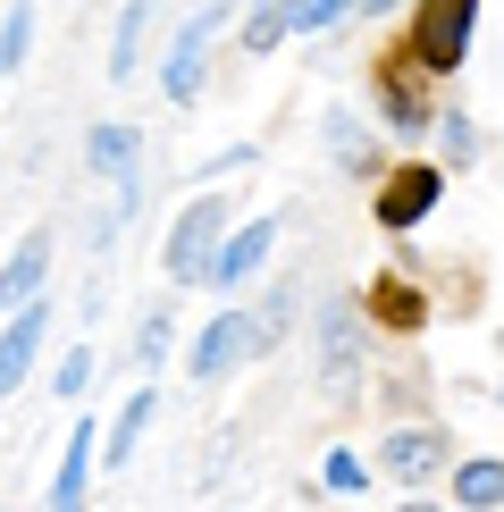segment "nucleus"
<instances>
[{
	"label": "nucleus",
	"mask_w": 504,
	"mask_h": 512,
	"mask_svg": "<svg viewBox=\"0 0 504 512\" xmlns=\"http://www.w3.org/2000/svg\"><path fill=\"white\" fill-rule=\"evenodd\" d=\"M362 361H370V311H362V294H328L320 319H311V370H320L328 395H345L353 378H362Z\"/></svg>",
	"instance_id": "f257e3e1"
},
{
	"label": "nucleus",
	"mask_w": 504,
	"mask_h": 512,
	"mask_svg": "<svg viewBox=\"0 0 504 512\" xmlns=\"http://www.w3.org/2000/svg\"><path fill=\"white\" fill-rule=\"evenodd\" d=\"M219 236H227V202L219 194H194L177 219H168V244H160L168 286H202L210 261H219Z\"/></svg>",
	"instance_id": "f03ea898"
},
{
	"label": "nucleus",
	"mask_w": 504,
	"mask_h": 512,
	"mask_svg": "<svg viewBox=\"0 0 504 512\" xmlns=\"http://www.w3.org/2000/svg\"><path fill=\"white\" fill-rule=\"evenodd\" d=\"M471 26H479V0H420L404 51H412L429 76H454V68H462V51H471Z\"/></svg>",
	"instance_id": "7ed1b4c3"
},
{
	"label": "nucleus",
	"mask_w": 504,
	"mask_h": 512,
	"mask_svg": "<svg viewBox=\"0 0 504 512\" xmlns=\"http://www.w3.org/2000/svg\"><path fill=\"white\" fill-rule=\"evenodd\" d=\"M437 194H446V168H429V160L387 168V177H378V227H387V236H412L437 210Z\"/></svg>",
	"instance_id": "20e7f679"
},
{
	"label": "nucleus",
	"mask_w": 504,
	"mask_h": 512,
	"mask_svg": "<svg viewBox=\"0 0 504 512\" xmlns=\"http://www.w3.org/2000/svg\"><path fill=\"white\" fill-rule=\"evenodd\" d=\"M446 462H454V437L437 420H404V429H387V445H378V471L404 479V487H429Z\"/></svg>",
	"instance_id": "39448f33"
},
{
	"label": "nucleus",
	"mask_w": 504,
	"mask_h": 512,
	"mask_svg": "<svg viewBox=\"0 0 504 512\" xmlns=\"http://www.w3.org/2000/svg\"><path fill=\"white\" fill-rule=\"evenodd\" d=\"M219 0H210V9L202 17H185V26H177V42H168V68H160V93L168 101H194L202 93V68H210V34H219Z\"/></svg>",
	"instance_id": "423d86ee"
},
{
	"label": "nucleus",
	"mask_w": 504,
	"mask_h": 512,
	"mask_svg": "<svg viewBox=\"0 0 504 512\" xmlns=\"http://www.w3.org/2000/svg\"><path fill=\"white\" fill-rule=\"evenodd\" d=\"M378 118L395 126V135H420V126H429L437 110H429V68H420V59L404 51L395 59L387 76H378Z\"/></svg>",
	"instance_id": "0eeeda50"
},
{
	"label": "nucleus",
	"mask_w": 504,
	"mask_h": 512,
	"mask_svg": "<svg viewBox=\"0 0 504 512\" xmlns=\"http://www.w3.org/2000/svg\"><path fill=\"white\" fill-rule=\"evenodd\" d=\"M236 361H252V311H244V303H236V311H219V319L202 328V345H194V378H202V387H219Z\"/></svg>",
	"instance_id": "6e6552de"
},
{
	"label": "nucleus",
	"mask_w": 504,
	"mask_h": 512,
	"mask_svg": "<svg viewBox=\"0 0 504 512\" xmlns=\"http://www.w3.org/2000/svg\"><path fill=\"white\" fill-rule=\"evenodd\" d=\"M278 227H286V219H252V227H236V236H219V261H210V277H202V286H244V277L269 261Z\"/></svg>",
	"instance_id": "1a4fd4ad"
},
{
	"label": "nucleus",
	"mask_w": 504,
	"mask_h": 512,
	"mask_svg": "<svg viewBox=\"0 0 504 512\" xmlns=\"http://www.w3.org/2000/svg\"><path fill=\"white\" fill-rule=\"evenodd\" d=\"M42 277H51V236L34 227V236L9 252V269H0V311H9V319L34 311V303H42Z\"/></svg>",
	"instance_id": "9d476101"
},
{
	"label": "nucleus",
	"mask_w": 504,
	"mask_h": 512,
	"mask_svg": "<svg viewBox=\"0 0 504 512\" xmlns=\"http://www.w3.org/2000/svg\"><path fill=\"white\" fill-rule=\"evenodd\" d=\"M42 328H51V311H17L9 319V328H0V395H17V387H26V378H34V353H42Z\"/></svg>",
	"instance_id": "9b49d317"
},
{
	"label": "nucleus",
	"mask_w": 504,
	"mask_h": 512,
	"mask_svg": "<svg viewBox=\"0 0 504 512\" xmlns=\"http://www.w3.org/2000/svg\"><path fill=\"white\" fill-rule=\"evenodd\" d=\"M446 504H454V512H504V454H471V462H454Z\"/></svg>",
	"instance_id": "f8f14e48"
},
{
	"label": "nucleus",
	"mask_w": 504,
	"mask_h": 512,
	"mask_svg": "<svg viewBox=\"0 0 504 512\" xmlns=\"http://www.w3.org/2000/svg\"><path fill=\"white\" fill-rule=\"evenodd\" d=\"M328 160L345 168V177H387V160H378L362 110H328Z\"/></svg>",
	"instance_id": "ddd939ff"
},
{
	"label": "nucleus",
	"mask_w": 504,
	"mask_h": 512,
	"mask_svg": "<svg viewBox=\"0 0 504 512\" xmlns=\"http://www.w3.org/2000/svg\"><path fill=\"white\" fill-rule=\"evenodd\" d=\"M135 152H143V135L118 126V118L84 135V160H93V177H110V185H135Z\"/></svg>",
	"instance_id": "4468645a"
},
{
	"label": "nucleus",
	"mask_w": 504,
	"mask_h": 512,
	"mask_svg": "<svg viewBox=\"0 0 504 512\" xmlns=\"http://www.w3.org/2000/svg\"><path fill=\"white\" fill-rule=\"evenodd\" d=\"M294 303H303V286H294V277H278V286H269L261 303H252V361L286 345V328H294Z\"/></svg>",
	"instance_id": "2eb2a0df"
},
{
	"label": "nucleus",
	"mask_w": 504,
	"mask_h": 512,
	"mask_svg": "<svg viewBox=\"0 0 504 512\" xmlns=\"http://www.w3.org/2000/svg\"><path fill=\"white\" fill-rule=\"evenodd\" d=\"M152 412H160V395H152V387L126 395L118 429H110V445H101V471H126V462H135V445H143V429H152Z\"/></svg>",
	"instance_id": "dca6fc26"
},
{
	"label": "nucleus",
	"mask_w": 504,
	"mask_h": 512,
	"mask_svg": "<svg viewBox=\"0 0 504 512\" xmlns=\"http://www.w3.org/2000/svg\"><path fill=\"white\" fill-rule=\"evenodd\" d=\"M143 34H152V0H126L118 34H110V84H126V76L143 68Z\"/></svg>",
	"instance_id": "f3484780"
},
{
	"label": "nucleus",
	"mask_w": 504,
	"mask_h": 512,
	"mask_svg": "<svg viewBox=\"0 0 504 512\" xmlns=\"http://www.w3.org/2000/svg\"><path fill=\"white\" fill-rule=\"evenodd\" d=\"M370 319H378V328H420V319H429V303H420V286H404V277H378V286H370Z\"/></svg>",
	"instance_id": "a211bd4d"
},
{
	"label": "nucleus",
	"mask_w": 504,
	"mask_h": 512,
	"mask_svg": "<svg viewBox=\"0 0 504 512\" xmlns=\"http://www.w3.org/2000/svg\"><path fill=\"white\" fill-rule=\"evenodd\" d=\"M168 345H177V303H152L135 328V370H168Z\"/></svg>",
	"instance_id": "6ab92c4d"
},
{
	"label": "nucleus",
	"mask_w": 504,
	"mask_h": 512,
	"mask_svg": "<svg viewBox=\"0 0 504 512\" xmlns=\"http://www.w3.org/2000/svg\"><path fill=\"white\" fill-rule=\"evenodd\" d=\"M286 34H294V0H261L252 26H244V51H278Z\"/></svg>",
	"instance_id": "aec40b11"
},
{
	"label": "nucleus",
	"mask_w": 504,
	"mask_h": 512,
	"mask_svg": "<svg viewBox=\"0 0 504 512\" xmlns=\"http://www.w3.org/2000/svg\"><path fill=\"white\" fill-rule=\"evenodd\" d=\"M437 152H446V168H471V152H479V126L462 118V110H437Z\"/></svg>",
	"instance_id": "412c9836"
},
{
	"label": "nucleus",
	"mask_w": 504,
	"mask_h": 512,
	"mask_svg": "<svg viewBox=\"0 0 504 512\" xmlns=\"http://www.w3.org/2000/svg\"><path fill=\"white\" fill-rule=\"evenodd\" d=\"M26 34H34V0H17V9L0 17V76L26 68Z\"/></svg>",
	"instance_id": "4be33fe9"
},
{
	"label": "nucleus",
	"mask_w": 504,
	"mask_h": 512,
	"mask_svg": "<svg viewBox=\"0 0 504 512\" xmlns=\"http://www.w3.org/2000/svg\"><path fill=\"white\" fill-rule=\"evenodd\" d=\"M345 9H353V0H294V34H328Z\"/></svg>",
	"instance_id": "5701e85b"
},
{
	"label": "nucleus",
	"mask_w": 504,
	"mask_h": 512,
	"mask_svg": "<svg viewBox=\"0 0 504 512\" xmlns=\"http://www.w3.org/2000/svg\"><path fill=\"white\" fill-rule=\"evenodd\" d=\"M51 387H59V395H84V387H93V345H76L68 361H59V378H51Z\"/></svg>",
	"instance_id": "b1692460"
},
{
	"label": "nucleus",
	"mask_w": 504,
	"mask_h": 512,
	"mask_svg": "<svg viewBox=\"0 0 504 512\" xmlns=\"http://www.w3.org/2000/svg\"><path fill=\"white\" fill-rule=\"evenodd\" d=\"M328 487H336V496H362V487H370L362 454H328Z\"/></svg>",
	"instance_id": "393cba45"
},
{
	"label": "nucleus",
	"mask_w": 504,
	"mask_h": 512,
	"mask_svg": "<svg viewBox=\"0 0 504 512\" xmlns=\"http://www.w3.org/2000/svg\"><path fill=\"white\" fill-rule=\"evenodd\" d=\"M353 9H362V17H387V9H395V0H353Z\"/></svg>",
	"instance_id": "a878e982"
}]
</instances>
